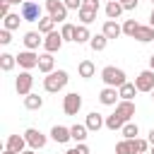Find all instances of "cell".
I'll return each mask as SVG.
<instances>
[{
	"mask_svg": "<svg viewBox=\"0 0 154 154\" xmlns=\"http://www.w3.org/2000/svg\"><path fill=\"white\" fill-rule=\"evenodd\" d=\"M67 72L65 70H53V72H48L46 77H43V89L48 91V94H58L60 89H65V84H67Z\"/></svg>",
	"mask_w": 154,
	"mask_h": 154,
	"instance_id": "1",
	"label": "cell"
},
{
	"mask_svg": "<svg viewBox=\"0 0 154 154\" xmlns=\"http://www.w3.org/2000/svg\"><path fill=\"white\" fill-rule=\"evenodd\" d=\"M101 79H103L106 87H116V89L128 82L125 70H120V67H116V65H106V67L101 70Z\"/></svg>",
	"mask_w": 154,
	"mask_h": 154,
	"instance_id": "2",
	"label": "cell"
},
{
	"mask_svg": "<svg viewBox=\"0 0 154 154\" xmlns=\"http://www.w3.org/2000/svg\"><path fill=\"white\" fill-rule=\"evenodd\" d=\"M46 12L55 22H60V24L67 19V5H65V0H46Z\"/></svg>",
	"mask_w": 154,
	"mask_h": 154,
	"instance_id": "3",
	"label": "cell"
},
{
	"mask_svg": "<svg viewBox=\"0 0 154 154\" xmlns=\"http://www.w3.org/2000/svg\"><path fill=\"white\" fill-rule=\"evenodd\" d=\"M19 14L24 22H38L41 19V5L34 2V0H24L22 7H19Z\"/></svg>",
	"mask_w": 154,
	"mask_h": 154,
	"instance_id": "4",
	"label": "cell"
},
{
	"mask_svg": "<svg viewBox=\"0 0 154 154\" xmlns=\"http://www.w3.org/2000/svg\"><path fill=\"white\" fill-rule=\"evenodd\" d=\"M79 108H82V94L70 91V94L63 96V111H65V116H77Z\"/></svg>",
	"mask_w": 154,
	"mask_h": 154,
	"instance_id": "5",
	"label": "cell"
},
{
	"mask_svg": "<svg viewBox=\"0 0 154 154\" xmlns=\"http://www.w3.org/2000/svg\"><path fill=\"white\" fill-rule=\"evenodd\" d=\"M31 87H34V77H31V72H29V70H22L19 77L14 79V89H17V94H19V96H26V94H31Z\"/></svg>",
	"mask_w": 154,
	"mask_h": 154,
	"instance_id": "6",
	"label": "cell"
},
{
	"mask_svg": "<svg viewBox=\"0 0 154 154\" xmlns=\"http://www.w3.org/2000/svg\"><path fill=\"white\" fill-rule=\"evenodd\" d=\"M24 137H26V144L31 147V149H43L46 147V135L41 132V130H36V128H29V130H24Z\"/></svg>",
	"mask_w": 154,
	"mask_h": 154,
	"instance_id": "7",
	"label": "cell"
},
{
	"mask_svg": "<svg viewBox=\"0 0 154 154\" xmlns=\"http://www.w3.org/2000/svg\"><path fill=\"white\" fill-rule=\"evenodd\" d=\"M135 87L137 91H152L154 89V70H142L137 77H135Z\"/></svg>",
	"mask_w": 154,
	"mask_h": 154,
	"instance_id": "8",
	"label": "cell"
},
{
	"mask_svg": "<svg viewBox=\"0 0 154 154\" xmlns=\"http://www.w3.org/2000/svg\"><path fill=\"white\" fill-rule=\"evenodd\" d=\"M63 43H65L63 34H60V31H51V34H46V38H43V51H46V53H55V51L63 48Z\"/></svg>",
	"mask_w": 154,
	"mask_h": 154,
	"instance_id": "9",
	"label": "cell"
},
{
	"mask_svg": "<svg viewBox=\"0 0 154 154\" xmlns=\"http://www.w3.org/2000/svg\"><path fill=\"white\" fill-rule=\"evenodd\" d=\"M17 65H19L22 70H34V67H38V53H36V51H22V53L17 55Z\"/></svg>",
	"mask_w": 154,
	"mask_h": 154,
	"instance_id": "10",
	"label": "cell"
},
{
	"mask_svg": "<svg viewBox=\"0 0 154 154\" xmlns=\"http://www.w3.org/2000/svg\"><path fill=\"white\" fill-rule=\"evenodd\" d=\"M118 99H120V94H118L116 87H103V89L99 91V101H101L103 106H116Z\"/></svg>",
	"mask_w": 154,
	"mask_h": 154,
	"instance_id": "11",
	"label": "cell"
},
{
	"mask_svg": "<svg viewBox=\"0 0 154 154\" xmlns=\"http://www.w3.org/2000/svg\"><path fill=\"white\" fill-rule=\"evenodd\" d=\"M116 113L128 123V120L135 116V101H125V99H120V101L116 103Z\"/></svg>",
	"mask_w": 154,
	"mask_h": 154,
	"instance_id": "12",
	"label": "cell"
},
{
	"mask_svg": "<svg viewBox=\"0 0 154 154\" xmlns=\"http://www.w3.org/2000/svg\"><path fill=\"white\" fill-rule=\"evenodd\" d=\"M84 125L89 128V132H99L101 128H106V118H103L101 113H96V111H91V113L87 116V120H84Z\"/></svg>",
	"mask_w": 154,
	"mask_h": 154,
	"instance_id": "13",
	"label": "cell"
},
{
	"mask_svg": "<svg viewBox=\"0 0 154 154\" xmlns=\"http://www.w3.org/2000/svg\"><path fill=\"white\" fill-rule=\"evenodd\" d=\"M51 137H53V142L65 144V142L72 140V132H70V128H65V125H53V128H51Z\"/></svg>",
	"mask_w": 154,
	"mask_h": 154,
	"instance_id": "14",
	"label": "cell"
},
{
	"mask_svg": "<svg viewBox=\"0 0 154 154\" xmlns=\"http://www.w3.org/2000/svg\"><path fill=\"white\" fill-rule=\"evenodd\" d=\"M101 34H106V36H108V41H111V38H118V36L123 34V26H120L116 19H106V22H103V26H101Z\"/></svg>",
	"mask_w": 154,
	"mask_h": 154,
	"instance_id": "15",
	"label": "cell"
},
{
	"mask_svg": "<svg viewBox=\"0 0 154 154\" xmlns=\"http://www.w3.org/2000/svg\"><path fill=\"white\" fill-rule=\"evenodd\" d=\"M22 41H24V48H26V51H36L38 46H43V38H41V31H26Z\"/></svg>",
	"mask_w": 154,
	"mask_h": 154,
	"instance_id": "16",
	"label": "cell"
},
{
	"mask_svg": "<svg viewBox=\"0 0 154 154\" xmlns=\"http://www.w3.org/2000/svg\"><path fill=\"white\" fill-rule=\"evenodd\" d=\"M5 149H12V152H24L26 149V137L24 135H10L7 142H5Z\"/></svg>",
	"mask_w": 154,
	"mask_h": 154,
	"instance_id": "17",
	"label": "cell"
},
{
	"mask_svg": "<svg viewBox=\"0 0 154 154\" xmlns=\"http://www.w3.org/2000/svg\"><path fill=\"white\" fill-rule=\"evenodd\" d=\"M53 70H55V58H53V53H41V55H38V72L48 75V72H53Z\"/></svg>",
	"mask_w": 154,
	"mask_h": 154,
	"instance_id": "18",
	"label": "cell"
},
{
	"mask_svg": "<svg viewBox=\"0 0 154 154\" xmlns=\"http://www.w3.org/2000/svg\"><path fill=\"white\" fill-rule=\"evenodd\" d=\"M77 14H79V22L89 26L91 22H96V14H99V10H94V7H87V5H82V7L77 10Z\"/></svg>",
	"mask_w": 154,
	"mask_h": 154,
	"instance_id": "19",
	"label": "cell"
},
{
	"mask_svg": "<svg viewBox=\"0 0 154 154\" xmlns=\"http://www.w3.org/2000/svg\"><path fill=\"white\" fill-rule=\"evenodd\" d=\"M135 38H137L140 43H149V41H154V26H149V24H140V29L135 31Z\"/></svg>",
	"mask_w": 154,
	"mask_h": 154,
	"instance_id": "20",
	"label": "cell"
},
{
	"mask_svg": "<svg viewBox=\"0 0 154 154\" xmlns=\"http://www.w3.org/2000/svg\"><path fill=\"white\" fill-rule=\"evenodd\" d=\"M123 2L120 0H111V2H106V17L108 19H118L120 14H123Z\"/></svg>",
	"mask_w": 154,
	"mask_h": 154,
	"instance_id": "21",
	"label": "cell"
},
{
	"mask_svg": "<svg viewBox=\"0 0 154 154\" xmlns=\"http://www.w3.org/2000/svg\"><path fill=\"white\" fill-rule=\"evenodd\" d=\"M77 72H79V77H82V79H91V77H94V72H96V65H94L91 60H82V63L77 65Z\"/></svg>",
	"mask_w": 154,
	"mask_h": 154,
	"instance_id": "22",
	"label": "cell"
},
{
	"mask_svg": "<svg viewBox=\"0 0 154 154\" xmlns=\"http://www.w3.org/2000/svg\"><path fill=\"white\" fill-rule=\"evenodd\" d=\"M89 41H91L89 26L87 24H77V29H75V43H89Z\"/></svg>",
	"mask_w": 154,
	"mask_h": 154,
	"instance_id": "23",
	"label": "cell"
},
{
	"mask_svg": "<svg viewBox=\"0 0 154 154\" xmlns=\"http://www.w3.org/2000/svg\"><path fill=\"white\" fill-rule=\"evenodd\" d=\"M19 22H24V19H22V14H14V12H10L7 17H2V29H10V31H14V29H19Z\"/></svg>",
	"mask_w": 154,
	"mask_h": 154,
	"instance_id": "24",
	"label": "cell"
},
{
	"mask_svg": "<svg viewBox=\"0 0 154 154\" xmlns=\"http://www.w3.org/2000/svg\"><path fill=\"white\" fill-rule=\"evenodd\" d=\"M89 46H91V51H94V53H101V51L108 46V36H106V34H96V36H91Z\"/></svg>",
	"mask_w": 154,
	"mask_h": 154,
	"instance_id": "25",
	"label": "cell"
},
{
	"mask_svg": "<svg viewBox=\"0 0 154 154\" xmlns=\"http://www.w3.org/2000/svg\"><path fill=\"white\" fill-rule=\"evenodd\" d=\"M118 94H120V99H125V101H132V99H135V94H137V87H135V82H125L123 87H118Z\"/></svg>",
	"mask_w": 154,
	"mask_h": 154,
	"instance_id": "26",
	"label": "cell"
},
{
	"mask_svg": "<svg viewBox=\"0 0 154 154\" xmlns=\"http://www.w3.org/2000/svg\"><path fill=\"white\" fill-rule=\"evenodd\" d=\"M41 106H43V99L38 94H26L24 96V108L26 111H38Z\"/></svg>",
	"mask_w": 154,
	"mask_h": 154,
	"instance_id": "27",
	"label": "cell"
},
{
	"mask_svg": "<svg viewBox=\"0 0 154 154\" xmlns=\"http://www.w3.org/2000/svg\"><path fill=\"white\" fill-rule=\"evenodd\" d=\"M55 24H58V22H55V19H53L51 14H48V17H41V19H38V31H41V34L46 36V34L55 31Z\"/></svg>",
	"mask_w": 154,
	"mask_h": 154,
	"instance_id": "28",
	"label": "cell"
},
{
	"mask_svg": "<svg viewBox=\"0 0 154 154\" xmlns=\"http://www.w3.org/2000/svg\"><path fill=\"white\" fill-rule=\"evenodd\" d=\"M14 65H17V55H12V53H0V70H2V72H10Z\"/></svg>",
	"mask_w": 154,
	"mask_h": 154,
	"instance_id": "29",
	"label": "cell"
},
{
	"mask_svg": "<svg viewBox=\"0 0 154 154\" xmlns=\"http://www.w3.org/2000/svg\"><path fill=\"white\" fill-rule=\"evenodd\" d=\"M120 135L125 137V140H137V135H140V128H137V123H125L123 128H120Z\"/></svg>",
	"mask_w": 154,
	"mask_h": 154,
	"instance_id": "30",
	"label": "cell"
},
{
	"mask_svg": "<svg viewBox=\"0 0 154 154\" xmlns=\"http://www.w3.org/2000/svg\"><path fill=\"white\" fill-rule=\"evenodd\" d=\"M70 132H72V140H75V142H84V140H87V135H89V128L77 123V125H72V128H70Z\"/></svg>",
	"mask_w": 154,
	"mask_h": 154,
	"instance_id": "31",
	"label": "cell"
},
{
	"mask_svg": "<svg viewBox=\"0 0 154 154\" xmlns=\"http://www.w3.org/2000/svg\"><path fill=\"white\" fill-rule=\"evenodd\" d=\"M123 125H125V120H123L116 111H113L111 116H106V128H108V130H120Z\"/></svg>",
	"mask_w": 154,
	"mask_h": 154,
	"instance_id": "32",
	"label": "cell"
},
{
	"mask_svg": "<svg viewBox=\"0 0 154 154\" xmlns=\"http://www.w3.org/2000/svg\"><path fill=\"white\" fill-rule=\"evenodd\" d=\"M116 154H135V144H132V140H120L118 144H116Z\"/></svg>",
	"mask_w": 154,
	"mask_h": 154,
	"instance_id": "33",
	"label": "cell"
},
{
	"mask_svg": "<svg viewBox=\"0 0 154 154\" xmlns=\"http://www.w3.org/2000/svg\"><path fill=\"white\" fill-rule=\"evenodd\" d=\"M75 29H77V24L63 22V26H60V34H63V38H65V41H75Z\"/></svg>",
	"mask_w": 154,
	"mask_h": 154,
	"instance_id": "34",
	"label": "cell"
},
{
	"mask_svg": "<svg viewBox=\"0 0 154 154\" xmlns=\"http://www.w3.org/2000/svg\"><path fill=\"white\" fill-rule=\"evenodd\" d=\"M140 29V24L135 22V19H125L123 22V34L125 36H130V38H135V31Z\"/></svg>",
	"mask_w": 154,
	"mask_h": 154,
	"instance_id": "35",
	"label": "cell"
},
{
	"mask_svg": "<svg viewBox=\"0 0 154 154\" xmlns=\"http://www.w3.org/2000/svg\"><path fill=\"white\" fill-rule=\"evenodd\" d=\"M132 144H135V154H144V152L152 147V144H149V140H140V137H137V140H132Z\"/></svg>",
	"mask_w": 154,
	"mask_h": 154,
	"instance_id": "36",
	"label": "cell"
},
{
	"mask_svg": "<svg viewBox=\"0 0 154 154\" xmlns=\"http://www.w3.org/2000/svg\"><path fill=\"white\" fill-rule=\"evenodd\" d=\"M10 41H12V34H10V29H2V31H0V43H2V46H7Z\"/></svg>",
	"mask_w": 154,
	"mask_h": 154,
	"instance_id": "37",
	"label": "cell"
},
{
	"mask_svg": "<svg viewBox=\"0 0 154 154\" xmlns=\"http://www.w3.org/2000/svg\"><path fill=\"white\" fill-rule=\"evenodd\" d=\"M10 5H12L10 0H0V14H2V17L10 14Z\"/></svg>",
	"mask_w": 154,
	"mask_h": 154,
	"instance_id": "38",
	"label": "cell"
},
{
	"mask_svg": "<svg viewBox=\"0 0 154 154\" xmlns=\"http://www.w3.org/2000/svg\"><path fill=\"white\" fill-rule=\"evenodd\" d=\"M82 2H84V0H65L67 10H79V7H82Z\"/></svg>",
	"mask_w": 154,
	"mask_h": 154,
	"instance_id": "39",
	"label": "cell"
},
{
	"mask_svg": "<svg viewBox=\"0 0 154 154\" xmlns=\"http://www.w3.org/2000/svg\"><path fill=\"white\" fill-rule=\"evenodd\" d=\"M75 152H77V154H91V152H89V147H87L84 142H77V147H75Z\"/></svg>",
	"mask_w": 154,
	"mask_h": 154,
	"instance_id": "40",
	"label": "cell"
},
{
	"mask_svg": "<svg viewBox=\"0 0 154 154\" xmlns=\"http://www.w3.org/2000/svg\"><path fill=\"white\" fill-rule=\"evenodd\" d=\"M120 2H123L125 10H137V2H140V0H120Z\"/></svg>",
	"mask_w": 154,
	"mask_h": 154,
	"instance_id": "41",
	"label": "cell"
},
{
	"mask_svg": "<svg viewBox=\"0 0 154 154\" xmlns=\"http://www.w3.org/2000/svg\"><path fill=\"white\" fill-rule=\"evenodd\" d=\"M147 140H149V144H154V128L147 132Z\"/></svg>",
	"mask_w": 154,
	"mask_h": 154,
	"instance_id": "42",
	"label": "cell"
},
{
	"mask_svg": "<svg viewBox=\"0 0 154 154\" xmlns=\"http://www.w3.org/2000/svg\"><path fill=\"white\" fill-rule=\"evenodd\" d=\"M149 26H154V7H152V14H149Z\"/></svg>",
	"mask_w": 154,
	"mask_h": 154,
	"instance_id": "43",
	"label": "cell"
},
{
	"mask_svg": "<svg viewBox=\"0 0 154 154\" xmlns=\"http://www.w3.org/2000/svg\"><path fill=\"white\" fill-rule=\"evenodd\" d=\"M22 154H36V149H31V147H29V149H24Z\"/></svg>",
	"mask_w": 154,
	"mask_h": 154,
	"instance_id": "44",
	"label": "cell"
},
{
	"mask_svg": "<svg viewBox=\"0 0 154 154\" xmlns=\"http://www.w3.org/2000/svg\"><path fill=\"white\" fill-rule=\"evenodd\" d=\"M149 67L154 70V53H152V58H149Z\"/></svg>",
	"mask_w": 154,
	"mask_h": 154,
	"instance_id": "45",
	"label": "cell"
},
{
	"mask_svg": "<svg viewBox=\"0 0 154 154\" xmlns=\"http://www.w3.org/2000/svg\"><path fill=\"white\" fill-rule=\"evenodd\" d=\"M2 154H19V152H12V149H5Z\"/></svg>",
	"mask_w": 154,
	"mask_h": 154,
	"instance_id": "46",
	"label": "cell"
},
{
	"mask_svg": "<svg viewBox=\"0 0 154 154\" xmlns=\"http://www.w3.org/2000/svg\"><path fill=\"white\" fill-rule=\"evenodd\" d=\"M10 2H12V5H19V2H24V0H10Z\"/></svg>",
	"mask_w": 154,
	"mask_h": 154,
	"instance_id": "47",
	"label": "cell"
},
{
	"mask_svg": "<svg viewBox=\"0 0 154 154\" xmlns=\"http://www.w3.org/2000/svg\"><path fill=\"white\" fill-rule=\"evenodd\" d=\"M65 154H77V152H75V149H67V152H65Z\"/></svg>",
	"mask_w": 154,
	"mask_h": 154,
	"instance_id": "48",
	"label": "cell"
},
{
	"mask_svg": "<svg viewBox=\"0 0 154 154\" xmlns=\"http://www.w3.org/2000/svg\"><path fill=\"white\" fill-rule=\"evenodd\" d=\"M149 154H154V144H152V152H149Z\"/></svg>",
	"mask_w": 154,
	"mask_h": 154,
	"instance_id": "49",
	"label": "cell"
},
{
	"mask_svg": "<svg viewBox=\"0 0 154 154\" xmlns=\"http://www.w3.org/2000/svg\"><path fill=\"white\" fill-rule=\"evenodd\" d=\"M152 99H154V89H152Z\"/></svg>",
	"mask_w": 154,
	"mask_h": 154,
	"instance_id": "50",
	"label": "cell"
},
{
	"mask_svg": "<svg viewBox=\"0 0 154 154\" xmlns=\"http://www.w3.org/2000/svg\"><path fill=\"white\" fill-rule=\"evenodd\" d=\"M34 2H38V0H34Z\"/></svg>",
	"mask_w": 154,
	"mask_h": 154,
	"instance_id": "51",
	"label": "cell"
},
{
	"mask_svg": "<svg viewBox=\"0 0 154 154\" xmlns=\"http://www.w3.org/2000/svg\"><path fill=\"white\" fill-rule=\"evenodd\" d=\"M106 2H111V0H106Z\"/></svg>",
	"mask_w": 154,
	"mask_h": 154,
	"instance_id": "52",
	"label": "cell"
},
{
	"mask_svg": "<svg viewBox=\"0 0 154 154\" xmlns=\"http://www.w3.org/2000/svg\"><path fill=\"white\" fill-rule=\"evenodd\" d=\"M152 5H154V0H152Z\"/></svg>",
	"mask_w": 154,
	"mask_h": 154,
	"instance_id": "53",
	"label": "cell"
}]
</instances>
